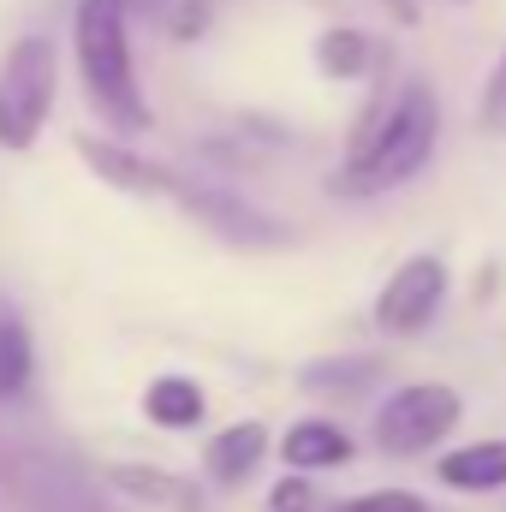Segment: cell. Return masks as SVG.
Masks as SVG:
<instances>
[{"label": "cell", "mask_w": 506, "mask_h": 512, "mask_svg": "<svg viewBox=\"0 0 506 512\" xmlns=\"http://www.w3.org/2000/svg\"><path fill=\"white\" fill-rule=\"evenodd\" d=\"M441 483L453 489H506V441H477V447H459L441 459Z\"/></svg>", "instance_id": "12"}, {"label": "cell", "mask_w": 506, "mask_h": 512, "mask_svg": "<svg viewBox=\"0 0 506 512\" xmlns=\"http://www.w3.org/2000/svg\"><path fill=\"white\" fill-rule=\"evenodd\" d=\"M340 512H429L417 495H405V489H381V495H358L352 507H340Z\"/></svg>", "instance_id": "19"}, {"label": "cell", "mask_w": 506, "mask_h": 512, "mask_svg": "<svg viewBox=\"0 0 506 512\" xmlns=\"http://www.w3.org/2000/svg\"><path fill=\"white\" fill-rule=\"evenodd\" d=\"M60 54L48 36H18L0 66V149H30L42 137V120L54 108Z\"/></svg>", "instance_id": "3"}, {"label": "cell", "mask_w": 506, "mask_h": 512, "mask_svg": "<svg viewBox=\"0 0 506 512\" xmlns=\"http://www.w3.org/2000/svg\"><path fill=\"white\" fill-rule=\"evenodd\" d=\"M453 423H459V393L453 387L411 382V387H399V393H387V405L376 411V441L387 453H399V459H417Z\"/></svg>", "instance_id": "5"}, {"label": "cell", "mask_w": 506, "mask_h": 512, "mask_svg": "<svg viewBox=\"0 0 506 512\" xmlns=\"http://www.w3.org/2000/svg\"><path fill=\"white\" fill-rule=\"evenodd\" d=\"M483 131H506V54L501 66H495V78H489V90H483Z\"/></svg>", "instance_id": "18"}, {"label": "cell", "mask_w": 506, "mask_h": 512, "mask_svg": "<svg viewBox=\"0 0 506 512\" xmlns=\"http://www.w3.org/2000/svg\"><path fill=\"white\" fill-rule=\"evenodd\" d=\"M173 203H185V215L209 221L221 239L245 245V251H262V245H286V227L268 221L262 209L239 203L233 191H215V185H191V179H173Z\"/></svg>", "instance_id": "7"}, {"label": "cell", "mask_w": 506, "mask_h": 512, "mask_svg": "<svg viewBox=\"0 0 506 512\" xmlns=\"http://www.w3.org/2000/svg\"><path fill=\"white\" fill-rule=\"evenodd\" d=\"M6 495L24 512H120L72 459L42 453V447L6 453Z\"/></svg>", "instance_id": "4"}, {"label": "cell", "mask_w": 506, "mask_h": 512, "mask_svg": "<svg viewBox=\"0 0 506 512\" xmlns=\"http://www.w3.org/2000/svg\"><path fill=\"white\" fill-rule=\"evenodd\" d=\"M262 453H268V429L262 423H233V429H221L215 441H209V453H203V465H209V477L215 483H245L256 465H262Z\"/></svg>", "instance_id": "10"}, {"label": "cell", "mask_w": 506, "mask_h": 512, "mask_svg": "<svg viewBox=\"0 0 506 512\" xmlns=\"http://www.w3.org/2000/svg\"><path fill=\"white\" fill-rule=\"evenodd\" d=\"M143 411L161 429H191L209 411V399H203V387L185 382V376H161V382H149V393H143Z\"/></svg>", "instance_id": "13"}, {"label": "cell", "mask_w": 506, "mask_h": 512, "mask_svg": "<svg viewBox=\"0 0 506 512\" xmlns=\"http://www.w3.org/2000/svg\"><path fill=\"white\" fill-rule=\"evenodd\" d=\"M78 66L96 114L120 137L149 131V102L131 72V42H126V0H78Z\"/></svg>", "instance_id": "2"}, {"label": "cell", "mask_w": 506, "mask_h": 512, "mask_svg": "<svg viewBox=\"0 0 506 512\" xmlns=\"http://www.w3.org/2000/svg\"><path fill=\"white\" fill-rule=\"evenodd\" d=\"M108 483H114L120 495H137L143 507H155V512H209V501H203L197 483H185V477H173V471H155V465H114Z\"/></svg>", "instance_id": "9"}, {"label": "cell", "mask_w": 506, "mask_h": 512, "mask_svg": "<svg viewBox=\"0 0 506 512\" xmlns=\"http://www.w3.org/2000/svg\"><path fill=\"white\" fill-rule=\"evenodd\" d=\"M155 12V18H167V30L173 36H197L203 24H209V0H126V12Z\"/></svg>", "instance_id": "17"}, {"label": "cell", "mask_w": 506, "mask_h": 512, "mask_svg": "<svg viewBox=\"0 0 506 512\" xmlns=\"http://www.w3.org/2000/svg\"><path fill=\"white\" fill-rule=\"evenodd\" d=\"M268 512H316V489H310V483H298V477H286V483H274Z\"/></svg>", "instance_id": "20"}, {"label": "cell", "mask_w": 506, "mask_h": 512, "mask_svg": "<svg viewBox=\"0 0 506 512\" xmlns=\"http://www.w3.org/2000/svg\"><path fill=\"white\" fill-rule=\"evenodd\" d=\"M316 66H322L328 78H364V72L376 66V42H370L364 30H328V36L316 42Z\"/></svg>", "instance_id": "15"}, {"label": "cell", "mask_w": 506, "mask_h": 512, "mask_svg": "<svg viewBox=\"0 0 506 512\" xmlns=\"http://www.w3.org/2000/svg\"><path fill=\"white\" fill-rule=\"evenodd\" d=\"M381 376L376 358H322L304 370V387L310 393H364V387Z\"/></svg>", "instance_id": "16"}, {"label": "cell", "mask_w": 506, "mask_h": 512, "mask_svg": "<svg viewBox=\"0 0 506 512\" xmlns=\"http://www.w3.org/2000/svg\"><path fill=\"white\" fill-rule=\"evenodd\" d=\"M78 155L90 161V173H102L108 185H120V191H131V197H173V179H179V173H167V167L131 155V149H120V143L78 137Z\"/></svg>", "instance_id": "8"}, {"label": "cell", "mask_w": 506, "mask_h": 512, "mask_svg": "<svg viewBox=\"0 0 506 512\" xmlns=\"http://www.w3.org/2000/svg\"><path fill=\"white\" fill-rule=\"evenodd\" d=\"M30 370H36V358H30V328H24L18 310L0 298V399H24Z\"/></svg>", "instance_id": "14"}, {"label": "cell", "mask_w": 506, "mask_h": 512, "mask_svg": "<svg viewBox=\"0 0 506 512\" xmlns=\"http://www.w3.org/2000/svg\"><path fill=\"white\" fill-rule=\"evenodd\" d=\"M435 131H441V102H435V90H429V84H405L399 102L358 131L352 161L340 167L334 191H346V197H381V191L417 179L423 161L435 155Z\"/></svg>", "instance_id": "1"}, {"label": "cell", "mask_w": 506, "mask_h": 512, "mask_svg": "<svg viewBox=\"0 0 506 512\" xmlns=\"http://www.w3.org/2000/svg\"><path fill=\"white\" fill-rule=\"evenodd\" d=\"M280 453H286V465H298V471H328V465H346V459H352V441H346V429H340V423L304 417V423H292V429H286Z\"/></svg>", "instance_id": "11"}, {"label": "cell", "mask_w": 506, "mask_h": 512, "mask_svg": "<svg viewBox=\"0 0 506 512\" xmlns=\"http://www.w3.org/2000/svg\"><path fill=\"white\" fill-rule=\"evenodd\" d=\"M441 298H447V268H441V256H411V262H399L393 280L381 286L376 322L387 334H417V328L435 322Z\"/></svg>", "instance_id": "6"}]
</instances>
